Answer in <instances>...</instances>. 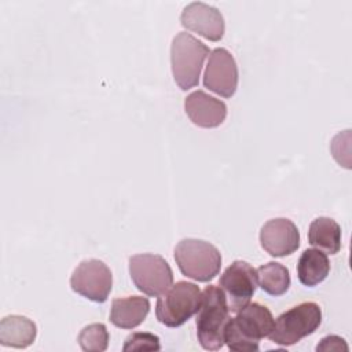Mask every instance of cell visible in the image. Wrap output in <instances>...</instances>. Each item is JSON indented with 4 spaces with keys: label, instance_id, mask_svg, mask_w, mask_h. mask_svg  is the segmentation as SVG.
Returning a JSON list of instances; mask_svg holds the SVG:
<instances>
[{
    "label": "cell",
    "instance_id": "1",
    "mask_svg": "<svg viewBox=\"0 0 352 352\" xmlns=\"http://www.w3.org/2000/svg\"><path fill=\"white\" fill-rule=\"evenodd\" d=\"M274 322L267 307L249 302L236 312L235 318H230L224 331V342L231 351H258V341L268 337Z\"/></svg>",
    "mask_w": 352,
    "mask_h": 352
},
{
    "label": "cell",
    "instance_id": "2",
    "mask_svg": "<svg viewBox=\"0 0 352 352\" xmlns=\"http://www.w3.org/2000/svg\"><path fill=\"white\" fill-rule=\"evenodd\" d=\"M228 314L230 309L223 290L214 285L206 286L195 319L198 341L204 349L217 351L226 344L224 331L230 320Z\"/></svg>",
    "mask_w": 352,
    "mask_h": 352
},
{
    "label": "cell",
    "instance_id": "3",
    "mask_svg": "<svg viewBox=\"0 0 352 352\" xmlns=\"http://www.w3.org/2000/svg\"><path fill=\"white\" fill-rule=\"evenodd\" d=\"M210 51L206 44L187 32L177 33L170 45V63L175 82L187 91L198 85L201 70Z\"/></svg>",
    "mask_w": 352,
    "mask_h": 352
},
{
    "label": "cell",
    "instance_id": "4",
    "mask_svg": "<svg viewBox=\"0 0 352 352\" xmlns=\"http://www.w3.org/2000/svg\"><path fill=\"white\" fill-rule=\"evenodd\" d=\"M175 261L183 275L198 282H209L220 272L221 254L210 242L186 238L175 248Z\"/></svg>",
    "mask_w": 352,
    "mask_h": 352
},
{
    "label": "cell",
    "instance_id": "5",
    "mask_svg": "<svg viewBox=\"0 0 352 352\" xmlns=\"http://www.w3.org/2000/svg\"><path fill=\"white\" fill-rule=\"evenodd\" d=\"M320 307L312 301L301 302L276 318L268 337L278 345H293L301 338L312 334L320 326Z\"/></svg>",
    "mask_w": 352,
    "mask_h": 352
},
{
    "label": "cell",
    "instance_id": "6",
    "mask_svg": "<svg viewBox=\"0 0 352 352\" xmlns=\"http://www.w3.org/2000/svg\"><path fill=\"white\" fill-rule=\"evenodd\" d=\"M202 298L199 287L187 280H179L172 285L155 305V315L160 323L168 327H177L186 323L197 314Z\"/></svg>",
    "mask_w": 352,
    "mask_h": 352
},
{
    "label": "cell",
    "instance_id": "7",
    "mask_svg": "<svg viewBox=\"0 0 352 352\" xmlns=\"http://www.w3.org/2000/svg\"><path fill=\"white\" fill-rule=\"evenodd\" d=\"M129 275L135 286L151 297L164 294L173 283V272L168 261L153 253L131 256Z\"/></svg>",
    "mask_w": 352,
    "mask_h": 352
},
{
    "label": "cell",
    "instance_id": "8",
    "mask_svg": "<svg viewBox=\"0 0 352 352\" xmlns=\"http://www.w3.org/2000/svg\"><path fill=\"white\" fill-rule=\"evenodd\" d=\"M70 286L91 301L104 302L113 287V275L102 260H82L72 274Z\"/></svg>",
    "mask_w": 352,
    "mask_h": 352
},
{
    "label": "cell",
    "instance_id": "9",
    "mask_svg": "<svg viewBox=\"0 0 352 352\" xmlns=\"http://www.w3.org/2000/svg\"><path fill=\"white\" fill-rule=\"evenodd\" d=\"M257 270L243 260H235L220 276L219 285L231 312H238L249 304L257 289Z\"/></svg>",
    "mask_w": 352,
    "mask_h": 352
},
{
    "label": "cell",
    "instance_id": "10",
    "mask_svg": "<svg viewBox=\"0 0 352 352\" xmlns=\"http://www.w3.org/2000/svg\"><path fill=\"white\" fill-rule=\"evenodd\" d=\"M238 77V66L231 52L226 48L210 51L204 74L205 88L223 98H231L236 91Z\"/></svg>",
    "mask_w": 352,
    "mask_h": 352
},
{
    "label": "cell",
    "instance_id": "11",
    "mask_svg": "<svg viewBox=\"0 0 352 352\" xmlns=\"http://www.w3.org/2000/svg\"><path fill=\"white\" fill-rule=\"evenodd\" d=\"M180 22L186 29L198 33L210 41L221 40L226 30L221 12L216 7L202 1L187 4L182 11Z\"/></svg>",
    "mask_w": 352,
    "mask_h": 352
},
{
    "label": "cell",
    "instance_id": "12",
    "mask_svg": "<svg viewBox=\"0 0 352 352\" xmlns=\"http://www.w3.org/2000/svg\"><path fill=\"white\" fill-rule=\"evenodd\" d=\"M260 243L271 256L285 257L298 249L300 232L297 226L289 219H271L261 227Z\"/></svg>",
    "mask_w": 352,
    "mask_h": 352
},
{
    "label": "cell",
    "instance_id": "13",
    "mask_svg": "<svg viewBox=\"0 0 352 352\" xmlns=\"http://www.w3.org/2000/svg\"><path fill=\"white\" fill-rule=\"evenodd\" d=\"M184 110L192 124L201 128H216L227 116V106L205 91H194L184 99Z\"/></svg>",
    "mask_w": 352,
    "mask_h": 352
},
{
    "label": "cell",
    "instance_id": "14",
    "mask_svg": "<svg viewBox=\"0 0 352 352\" xmlns=\"http://www.w3.org/2000/svg\"><path fill=\"white\" fill-rule=\"evenodd\" d=\"M150 301L142 296L114 298L110 309V322L120 329H135L146 319Z\"/></svg>",
    "mask_w": 352,
    "mask_h": 352
},
{
    "label": "cell",
    "instance_id": "15",
    "mask_svg": "<svg viewBox=\"0 0 352 352\" xmlns=\"http://www.w3.org/2000/svg\"><path fill=\"white\" fill-rule=\"evenodd\" d=\"M37 336L36 323L22 315H8L0 322V344L3 346L26 348Z\"/></svg>",
    "mask_w": 352,
    "mask_h": 352
},
{
    "label": "cell",
    "instance_id": "16",
    "mask_svg": "<svg viewBox=\"0 0 352 352\" xmlns=\"http://www.w3.org/2000/svg\"><path fill=\"white\" fill-rule=\"evenodd\" d=\"M308 242L324 253H338L341 249L340 224L336 220L326 216L316 217L309 226Z\"/></svg>",
    "mask_w": 352,
    "mask_h": 352
},
{
    "label": "cell",
    "instance_id": "17",
    "mask_svg": "<svg viewBox=\"0 0 352 352\" xmlns=\"http://www.w3.org/2000/svg\"><path fill=\"white\" fill-rule=\"evenodd\" d=\"M330 272V261L319 249H305L297 263V275L304 286L314 287L323 282Z\"/></svg>",
    "mask_w": 352,
    "mask_h": 352
},
{
    "label": "cell",
    "instance_id": "18",
    "mask_svg": "<svg viewBox=\"0 0 352 352\" xmlns=\"http://www.w3.org/2000/svg\"><path fill=\"white\" fill-rule=\"evenodd\" d=\"M260 287L271 296H282L289 290L290 274L289 270L276 261H270L257 270Z\"/></svg>",
    "mask_w": 352,
    "mask_h": 352
},
{
    "label": "cell",
    "instance_id": "19",
    "mask_svg": "<svg viewBox=\"0 0 352 352\" xmlns=\"http://www.w3.org/2000/svg\"><path fill=\"white\" fill-rule=\"evenodd\" d=\"M77 341L82 351L102 352L107 349L109 331L103 323H92L80 331Z\"/></svg>",
    "mask_w": 352,
    "mask_h": 352
},
{
    "label": "cell",
    "instance_id": "20",
    "mask_svg": "<svg viewBox=\"0 0 352 352\" xmlns=\"http://www.w3.org/2000/svg\"><path fill=\"white\" fill-rule=\"evenodd\" d=\"M125 352L128 351H160V338L151 333H132L126 337L122 346Z\"/></svg>",
    "mask_w": 352,
    "mask_h": 352
},
{
    "label": "cell",
    "instance_id": "21",
    "mask_svg": "<svg viewBox=\"0 0 352 352\" xmlns=\"http://www.w3.org/2000/svg\"><path fill=\"white\" fill-rule=\"evenodd\" d=\"M316 351H348V345L345 340L338 336H327L318 344Z\"/></svg>",
    "mask_w": 352,
    "mask_h": 352
}]
</instances>
